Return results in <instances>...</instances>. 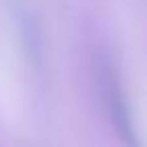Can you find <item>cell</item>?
<instances>
[{"label": "cell", "mask_w": 147, "mask_h": 147, "mask_svg": "<svg viewBox=\"0 0 147 147\" xmlns=\"http://www.w3.org/2000/svg\"><path fill=\"white\" fill-rule=\"evenodd\" d=\"M99 85H101V97H103L107 117L113 123L123 145L125 147H141V139L137 135V127L133 121L129 101L123 93V85L117 75V69L113 67V63L109 59L99 61Z\"/></svg>", "instance_id": "cell-1"}, {"label": "cell", "mask_w": 147, "mask_h": 147, "mask_svg": "<svg viewBox=\"0 0 147 147\" xmlns=\"http://www.w3.org/2000/svg\"><path fill=\"white\" fill-rule=\"evenodd\" d=\"M20 34H22L24 53H26L30 65L40 73V69H42V40H40V32H38L34 20L28 14L20 16Z\"/></svg>", "instance_id": "cell-2"}]
</instances>
